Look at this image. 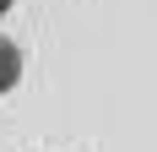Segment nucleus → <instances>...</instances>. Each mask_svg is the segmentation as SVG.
<instances>
[{
  "mask_svg": "<svg viewBox=\"0 0 157 152\" xmlns=\"http://www.w3.org/2000/svg\"><path fill=\"white\" fill-rule=\"evenodd\" d=\"M16 82H22V49L11 38H0V92H11Z\"/></svg>",
  "mask_w": 157,
  "mask_h": 152,
  "instance_id": "f257e3e1",
  "label": "nucleus"
},
{
  "mask_svg": "<svg viewBox=\"0 0 157 152\" xmlns=\"http://www.w3.org/2000/svg\"><path fill=\"white\" fill-rule=\"evenodd\" d=\"M6 11H11V0H0V16H6Z\"/></svg>",
  "mask_w": 157,
  "mask_h": 152,
  "instance_id": "f03ea898",
  "label": "nucleus"
}]
</instances>
